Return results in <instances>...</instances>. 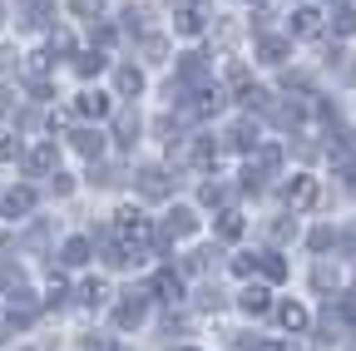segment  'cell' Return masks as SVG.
Segmentation results:
<instances>
[{
  "instance_id": "cell-6",
  "label": "cell",
  "mask_w": 356,
  "mask_h": 351,
  "mask_svg": "<svg viewBox=\"0 0 356 351\" xmlns=\"http://www.w3.org/2000/svg\"><path fill=\"white\" fill-rule=\"evenodd\" d=\"M139 193H144V198H163V193H168V173L154 168V163L139 168Z\"/></svg>"
},
{
  "instance_id": "cell-1",
  "label": "cell",
  "mask_w": 356,
  "mask_h": 351,
  "mask_svg": "<svg viewBox=\"0 0 356 351\" xmlns=\"http://www.w3.org/2000/svg\"><path fill=\"white\" fill-rule=\"evenodd\" d=\"M203 25H208V6H203V0H184L178 15H173V30L178 35H198Z\"/></svg>"
},
{
  "instance_id": "cell-34",
  "label": "cell",
  "mask_w": 356,
  "mask_h": 351,
  "mask_svg": "<svg viewBox=\"0 0 356 351\" xmlns=\"http://www.w3.org/2000/svg\"><path fill=\"white\" fill-rule=\"evenodd\" d=\"M15 70V50H0V74H10Z\"/></svg>"
},
{
  "instance_id": "cell-38",
  "label": "cell",
  "mask_w": 356,
  "mask_h": 351,
  "mask_svg": "<svg viewBox=\"0 0 356 351\" xmlns=\"http://www.w3.org/2000/svg\"><path fill=\"white\" fill-rule=\"evenodd\" d=\"M0 109H10V95H6V90H0Z\"/></svg>"
},
{
  "instance_id": "cell-36",
  "label": "cell",
  "mask_w": 356,
  "mask_h": 351,
  "mask_svg": "<svg viewBox=\"0 0 356 351\" xmlns=\"http://www.w3.org/2000/svg\"><path fill=\"white\" fill-rule=\"evenodd\" d=\"M74 10H79V15H89V10H99V0H74Z\"/></svg>"
},
{
  "instance_id": "cell-37",
  "label": "cell",
  "mask_w": 356,
  "mask_h": 351,
  "mask_svg": "<svg viewBox=\"0 0 356 351\" xmlns=\"http://www.w3.org/2000/svg\"><path fill=\"white\" fill-rule=\"evenodd\" d=\"M6 158H15V144H10V139H0V163H6Z\"/></svg>"
},
{
  "instance_id": "cell-19",
  "label": "cell",
  "mask_w": 356,
  "mask_h": 351,
  "mask_svg": "<svg viewBox=\"0 0 356 351\" xmlns=\"http://www.w3.org/2000/svg\"><path fill=\"white\" fill-rule=\"evenodd\" d=\"M218 109H222V90H203L193 104V114H218Z\"/></svg>"
},
{
  "instance_id": "cell-4",
  "label": "cell",
  "mask_w": 356,
  "mask_h": 351,
  "mask_svg": "<svg viewBox=\"0 0 356 351\" xmlns=\"http://www.w3.org/2000/svg\"><path fill=\"white\" fill-rule=\"evenodd\" d=\"M114 218H119V223H114V228H119V238H134V243H144V238H149V223H144V213H134V208H119Z\"/></svg>"
},
{
  "instance_id": "cell-25",
  "label": "cell",
  "mask_w": 356,
  "mask_h": 351,
  "mask_svg": "<svg viewBox=\"0 0 356 351\" xmlns=\"http://www.w3.org/2000/svg\"><path fill=\"white\" fill-rule=\"evenodd\" d=\"M178 74H184V79H203V55H184Z\"/></svg>"
},
{
  "instance_id": "cell-31",
  "label": "cell",
  "mask_w": 356,
  "mask_h": 351,
  "mask_svg": "<svg viewBox=\"0 0 356 351\" xmlns=\"http://www.w3.org/2000/svg\"><path fill=\"white\" fill-rule=\"evenodd\" d=\"M222 198H228V193H222L218 183H203V203H222Z\"/></svg>"
},
{
  "instance_id": "cell-9",
  "label": "cell",
  "mask_w": 356,
  "mask_h": 351,
  "mask_svg": "<svg viewBox=\"0 0 356 351\" xmlns=\"http://www.w3.org/2000/svg\"><path fill=\"white\" fill-rule=\"evenodd\" d=\"M238 307H243L248 317H262L267 307H273V297H267V287H248V292L238 297Z\"/></svg>"
},
{
  "instance_id": "cell-26",
  "label": "cell",
  "mask_w": 356,
  "mask_h": 351,
  "mask_svg": "<svg viewBox=\"0 0 356 351\" xmlns=\"http://www.w3.org/2000/svg\"><path fill=\"white\" fill-rule=\"evenodd\" d=\"M273 119L292 129V124H302V109H297V104H282V109H273Z\"/></svg>"
},
{
  "instance_id": "cell-13",
  "label": "cell",
  "mask_w": 356,
  "mask_h": 351,
  "mask_svg": "<svg viewBox=\"0 0 356 351\" xmlns=\"http://www.w3.org/2000/svg\"><path fill=\"white\" fill-rule=\"evenodd\" d=\"M277 322H282L287 332H302V327H307V312H302L297 302H282V307H277Z\"/></svg>"
},
{
  "instance_id": "cell-3",
  "label": "cell",
  "mask_w": 356,
  "mask_h": 351,
  "mask_svg": "<svg viewBox=\"0 0 356 351\" xmlns=\"http://www.w3.org/2000/svg\"><path fill=\"white\" fill-rule=\"evenodd\" d=\"M193 228H198V218H193V208H173V213H168V223H163V233H159V238H163V243H168V238H188Z\"/></svg>"
},
{
  "instance_id": "cell-18",
  "label": "cell",
  "mask_w": 356,
  "mask_h": 351,
  "mask_svg": "<svg viewBox=\"0 0 356 351\" xmlns=\"http://www.w3.org/2000/svg\"><path fill=\"white\" fill-rule=\"evenodd\" d=\"M50 168H55V144H40L30 154V173H50Z\"/></svg>"
},
{
  "instance_id": "cell-8",
  "label": "cell",
  "mask_w": 356,
  "mask_h": 351,
  "mask_svg": "<svg viewBox=\"0 0 356 351\" xmlns=\"http://www.w3.org/2000/svg\"><path fill=\"white\" fill-rule=\"evenodd\" d=\"M114 322H119V327H139V322H144V292H129V302H119Z\"/></svg>"
},
{
  "instance_id": "cell-24",
  "label": "cell",
  "mask_w": 356,
  "mask_h": 351,
  "mask_svg": "<svg viewBox=\"0 0 356 351\" xmlns=\"http://www.w3.org/2000/svg\"><path fill=\"white\" fill-rule=\"evenodd\" d=\"M139 139V114H124L119 119V144H134Z\"/></svg>"
},
{
  "instance_id": "cell-20",
  "label": "cell",
  "mask_w": 356,
  "mask_h": 351,
  "mask_svg": "<svg viewBox=\"0 0 356 351\" xmlns=\"http://www.w3.org/2000/svg\"><path fill=\"white\" fill-rule=\"evenodd\" d=\"M74 70H79L84 79H89V74H99V70H104V55H99V50H89V55H79V60H74Z\"/></svg>"
},
{
  "instance_id": "cell-32",
  "label": "cell",
  "mask_w": 356,
  "mask_h": 351,
  "mask_svg": "<svg viewBox=\"0 0 356 351\" xmlns=\"http://www.w3.org/2000/svg\"><path fill=\"white\" fill-rule=\"evenodd\" d=\"M50 50H60V55L70 50V35H65V30H55V35H50Z\"/></svg>"
},
{
  "instance_id": "cell-11",
  "label": "cell",
  "mask_w": 356,
  "mask_h": 351,
  "mask_svg": "<svg viewBox=\"0 0 356 351\" xmlns=\"http://www.w3.org/2000/svg\"><path fill=\"white\" fill-rule=\"evenodd\" d=\"M74 114H84V119H104V114H109V99H104V95H79V99H74Z\"/></svg>"
},
{
  "instance_id": "cell-35",
  "label": "cell",
  "mask_w": 356,
  "mask_h": 351,
  "mask_svg": "<svg viewBox=\"0 0 356 351\" xmlns=\"http://www.w3.org/2000/svg\"><path fill=\"white\" fill-rule=\"evenodd\" d=\"M84 351H114V346H109L104 336H89V341H84Z\"/></svg>"
},
{
  "instance_id": "cell-28",
  "label": "cell",
  "mask_w": 356,
  "mask_h": 351,
  "mask_svg": "<svg viewBox=\"0 0 356 351\" xmlns=\"http://www.w3.org/2000/svg\"><path fill=\"white\" fill-rule=\"evenodd\" d=\"M351 30H356V10H341L337 15V35H351Z\"/></svg>"
},
{
  "instance_id": "cell-2",
  "label": "cell",
  "mask_w": 356,
  "mask_h": 351,
  "mask_svg": "<svg viewBox=\"0 0 356 351\" xmlns=\"http://www.w3.org/2000/svg\"><path fill=\"white\" fill-rule=\"evenodd\" d=\"M312 203H317V179L297 173V179L287 183V208H312Z\"/></svg>"
},
{
  "instance_id": "cell-7",
  "label": "cell",
  "mask_w": 356,
  "mask_h": 351,
  "mask_svg": "<svg viewBox=\"0 0 356 351\" xmlns=\"http://www.w3.org/2000/svg\"><path fill=\"white\" fill-rule=\"evenodd\" d=\"M70 144H74L84 158H99V154H104V134H99V129H74Z\"/></svg>"
},
{
  "instance_id": "cell-12",
  "label": "cell",
  "mask_w": 356,
  "mask_h": 351,
  "mask_svg": "<svg viewBox=\"0 0 356 351\" xmlns=\"http://www.w3.org/2000/svg\"><path fill=\"white\" fill-rule=\"evenodd\" d=\"M60 262H65V268H79V262H89V238H70L65 252H60Z\"/></svg>"
},
{
  "instance_id": "cell-16",
  "label": "cell",
  "mask_w": 356,
  "mask_h": 351,
  "mask_svg": "<svg viewBox=\"0 0 356 351\" xmlns=\"http://www.w3.org/2000/svg\"><path fill=\"white\" fill-rule=\"evenodd\" d=\"M114 84H119V95H139V90H144V74H139V70H129V65H124V70L114 74Z\"/></svg>"
},
{
  "instance_id": "cell-29",
  "label": "cell",
  "mask_w": 356,
  "mask_h": 351,
  "mask_svg": "<svg viewBox=\"0 0 356 351\" xmlns=\"http://www.w3.org/2000/svg\"><path fill=\"white\" fill-rule=\"evenodd\" d=\"M312 247L327 252V247H332V228H317V233H312Z\"/></svg>"
},
{
  "instance_id": "cell-23",
  "label": "cell",
  "mask_w": 356,
  "mask_h": 351,
  "mask_svg": "<svg viewBox=\"0 0 356 351\" xmlns=\"http://www.w3.org/2000/svg\"><path fill=\"white\" fill-rule=\"evenodd\" d=\"M238 233H243V218L238 213H222L218 218V238H238Z\"/></svg>"
},
{
  "instance_id": "cell-30",
  "label": "cell",
  "mask_w": 356,
  "mask_h": 351,
  "mask_svg": "<svg viewBox=\"0 0 356 351\" xmlns=\"http://www.w3.org/2000/svg\"><path fill=\"white\" fill-rule=\"evenodd\" d=\"M312 282H317V287H332V282H337V272H332V268H317V272H312Z\"/></svg>"
},
{
  "instance_id": "cell-22",
  "label": "cell",
  "mask_w": 356,
  "mask_h": 351,
  "mask_svg": "<svg viewBox=\"0 0 356 351\" xmlns=\"http://www.w3.org/2000/svg\"><path fill=\"white\" fill-rule=\"evenodd\" d=\"M262 272L273 277V282H282V277H287V262H282L277 252H262Z\"/></svg>"
},
{
  "instance_id": "cell-27",
  "label": "cell",
  "mask_w": 356,
  "mask_h": 351,
  "mask_svg": "<svg viewBox=\"0 0 356 351\" xmlns=\"http://www.w3.org/2000/svg\"><path fill=\"white\" fill-rule=\"evenodd\" d=\"M238 99H243L248 109H267V90H243Z\"/></svg>"
},
{
  "instance_id": "cell-14",
  "label": "cell",
  "mask_w": 356,
  "mask_h": 351,
  "mask_svg": "<svg viewBox=\"0 0 356 351\" xmlns=\"http://www.w3.org/2000/svg\"><path fill=\"white\" fill-rule=\"evenodd\" d=\"M154 292H159L163 302H178V297H184V282H178L173 272H159V277H154Z\"/></svg>"
},
{
  "instance_id": "cell-10",
  "label": "cell",
  "mask_w": 356,
  "mask_h": 351,
  "mask_svg": "<svg viewBox=\"0 0 356 351\" xmlns=\"http://www.w3.org/2000/svg\"><path fill=\"white\" fill-rule=\"evenodd\" d=\"M30 208H35V193L30 188H10L6 193V218H25Z\"/></svg>"
},
{
  "instance_id": "cell-21",
  "label": "cell",
  "mask_w": 356,
  "mask_h": 351,
  "mask_svg": "<svg viewBox=\"0 0 356 351\" xmlns=\"http://www.w3.org/2000/svg\"><path fill=\"white\" fill-rule=\"evenodd\" d=\"M79 297H84V307H104V302H109V287H104V282H84Z\"/></svg>"
},
{
  "instance_id": "cell-15",
  "label": "cell",
  "mask_w": 356,
  "mask_h": 351,
  "mask_svg": "<svg viewBox=\"0 0 356 351\" xmlns=\"http://www.w3.org/2000/svg\"><path fill=\"white\" fill-rule=\"evenodd\" d=\"M287 50H292L287 40H262V45H257V55H262L267 65H282V60H287Z\"/></svg>"
},
{
  "instance_id": "cell-17",
  "label": "cell",
  "mask_w": 356,
  "mask_h": 351,
  "mask_svg": "<svg viewBox=\"0 0 356 351\" xmlns=\"http://www.w3.org/2000/svg\"><path fill=\"white\" fill-rule=\"evenodd\" d=\"M228 144H233V149H257V129H252V124L228 129Z\"/></svg>"
},
{
  "instance_id": "cell-33",
  "label": "cell",
  "mask_w": 356,
  "mask_h": 351,
  "mask_svg": "<svg viewBox=\"0 0 356 351\" xmlns=\"http://www.w3.org/2000/svg\"><path fill=\"white\" fill-rule=\"evenodd\" d=\"M292 233H297V228H292V223H273V238H277V243H287V238H292Z\"/></svg>"
},
{
  "instance_id": "cell-39",
  "label": "cell",
  "mask_w": 356,
  "mask_h": 351,
  "mask_svg": "<svg viewBox=\"0 0 356 351\" xmlns=\"http://www.w3.org/2000/svg\"><path fill=\"white\" fill-rule=\"evenodd\" d=\"M257 351H287V346H277V341H273V346H257Z\"/></svg>"
},
{
  "instance_id": "cell-5",
  "label": "cell",
  "mask_w": 356,
  "mask_h": 351,
  "mask_svg": "<svg viewBox=\"0 0 356 351\" xmlns=\"http://www.w3.org/2000/svg\"><path fill=\"white\" fill-rule=\"evenodd\" d=\"M317 30H322V10H317V6H302V10L292 15V35H297V40H312Z\"/></svg>"
}]
</instances>
